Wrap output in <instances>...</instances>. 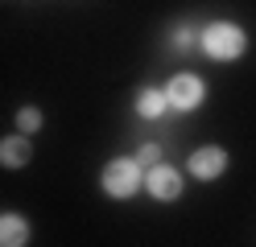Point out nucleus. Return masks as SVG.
Masks as SVG:
<instances>
[{
	"label": "nucleus",
	"mask_w": 256,
	"mask_h": 247,
	"mask_svg": "<svg viewBox=\"0 0 256 247\" xmlns=\"http://www.w3.org/2000/svg\"><path fill=\"white\" fill-rule=\"evenodd\" d=\"M140 165H145V169H149V165H157V161H162L166 153H162V144H157V140H140V148H136V153H132Z\"/></svg>",
	"instance_id": "11"
},
{
	"label": "nucleus",
	"mask_w": 256,
	"mask_h": 247,
	"mask_svg": "<svg viewBox=\"0 0 256 247\" xmlns=\"http://www.w3.org/2000/svg\"><path fill=\"white\" fill-rule=\"evenodd\" d=\"M34 161V136L12 128L8 136H0V169H25Z\"/></svg>",
	"instance_id": "7"
},
{
	"label": "nucleus",
	"mask_w": 256,
	"mask_h": 247,
	"mask_svg": "<svg viewBox=\"0 0 256 247\" xmlns=\"http://www.w3.org/2000/svg\"><path fill=\"white\" fill-rule=\"evenodd\" d=\"M12 124H17V132H25V136H38V132L46 128V115L38 103H21L17 115H12Z\"/></svg>",
	"instance_id": "10"
},
{
	"label": "nucleus",
	"mask_w": 256,
	"mask_h": 247,
	"mask_svg": "<svg viewBox=\"0 0 256 247\" xmlns=\"http://www.w3.org/2000/svg\"><path fill=\"white\" fill-rule=\"evenodd\" d=\"M34 239V227L21 210H4L0 214V247H25Z\"/></svg>",
	"instance_id": "8"
},
{
	"label": "nucleus",
	"mask_w": 256,
	"mask_h": 247,
	"mask_svg": "<svg viewBox=\"0 0 256 247\" xmlns=\"http://www.w3.org/2000/svg\"><path fill=\"white\" fill-rule=\"evenodd\" d=\"M145 194L153 198V202H178V198L186 194V169H178V165H170L166 157L149 165L145 169Z\"/></svg>",
	"instance_id": "5"
},
{
	"label": "nucleus",
	"mask_w": 256,
	"mask_h": 247,
	"mask_svg": "<svg viewBox=\"0 0 256 247\" xmlns=\"http://www.w3.org/2000/svg\"><path fill=\"white\" fill-rule=\"evenodd\" d=\"M228 169H232V153L223 144H198L186 157V177H194L198 186H215Z\"/></svg>",
	"instance_id": "4"
},
{
	"label": "nucleus",
	"mask_w": 256,
	"mask_h": 247,
	"mask_svg": "<svg viewBox=\"0 0 256 247\" xmlns=\"http://www.w3.org/2000/svg\"><path fill=\"white\" fill-rule=\"evenodd\" d=\"M198 45V25L194 21H174L170 25V49H178V54H186V49Z\"/></svg>",
	"instance_id": "9"
},
{
	"label": "nucleus",
	"mask_w": 256,
	"mask_h": 247,
	"mask_svg": "<svg viewBox=\"0 0 256 247\" xmlns=\"http://www.w3.org/2000/svg\"><path fill=\"white\" fill-rule=\"evenodd\" d=\"M198 49L206 62H240L248 54V29L240 21H228V16H215V21L198 25Z\"/></svg>",
	"instance_id": "1"
},
{
	"label": "nucleus",
	"mask_w": 256,
	"mask_h": 247,
	"mask_svg": "<svg viewBox=\"0 0 256 247\" xmlns=\"http://www.w3.org/2000/svg\"><path fill=\"white\" fill-rule=\"evenodd\" d=\"M132 111H136V120H145V124H162L166 115H170L166 87H153V82L136 87V95H132Z\"/></svg>",
	"instance_id": "6"
},
{
	"label": "nucleus",
	"mask_w": 256,
	"mask_h": 247,
	"mask_svg": "<svg viewBox=\"0 0 256 247\" xmlns=\"http://www.w3.org/2000/svg\"><path fill=\"white\" fill-rule=\"evenodd\" d=\"M166 99H170V111L194 115V111L206 103V78H202L198 70H178V74H170Z\"/></svg>",
	"instance_id": "3"
},
{
	"label": "nucleus",
	"mask_w": 256,
	"mask_h": 247,
	"mask_svg": "<svg viewBox=\"0 0 256 247\" xmlns=\"http://www.w3.org/2000/svg\"><path fill=\"white\" fill-rule=\"evenodd\" d=\"M100 190L112 202H132V198L145 190V165L136 157H112L100 169Z\"/></svg>",
	"instance_id": "2"
}]
</instances>
